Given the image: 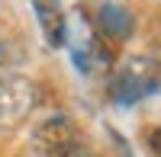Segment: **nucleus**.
Wrapping results in <instances>:
<instances>
[{
	"instance_id": "obj_2",
	"label": "nucleus",
	"mask_w": 161,
	"mask_h": 157,
	"mask_svg": "<svg viewBox=\"0 0 161 157\" xmlns=\"http://www.w3.org/2000/svg\"><path fill=\"white\" fill-rule=\"evenodd\" d=\"M39 87L26 74H0V132H13L32 115Z\"/></svg>"
},
{
	"instance_id": "obj_7",
	"label": "nucleus",
	"mask_w": 161,
	"mask_h": 157,
	"mask_svg": "<svg viewBox=\"0 0 161 157\" xmlns=\"http://www.w3.org/2000/svg\"><path fill=\"white\" fill-rule=\"evenodd\" d=\"M145 148H148L155 157H161V125L158 128H148V135H145Z\"/></svg>"
},
{
	"instance_id": "obj_8",
	"label": "nucleus",
	"mask_w": 161,
	"mask_h": 157,
	"mask_svg": "<svg viewBox=\"0 0 161 157\" xmlns=\"http://www.w3.org/2000/svg\"><path fill=\"white\" fill-rule=\"evenodd\" d=\"M3 64H7V45L0 42V68H3Z\"/></svg>"
},
{
	"instance_id": "obj_4",
	"label": "nucleus",
	"mask_w": 161,
	"mask_h": 157,
	"mask_svg": "<svg viewBox=\"0 0 161 157\" xmlns=\"http://www.w3.org/2000/svg\"><path fill=\"white\" fill-rule=\"evenodd\" d=\"M93 26H97V32L106 38V42H123V38H129L136 32V16H132L129 7L113 3V0H103L97 7Z\"/></svg>"
},
{
	"instance_id": "obj_6",
	"label": "nucleus",
	"mask_w": 161,
	"mask_h": 157,
	"mask_svg": "<svg viewBox=\"0 0 161 157\" xmlns=\"http://www.w3.org/2000/svg\"><path fill=\"white\" fill-rule=\"evenodd\" d=\"M52 157H93V151H90V144H87V141L80 138V141H74L71 148H64V151L52 154Z\"/></svg>"
},
{
	"instance_id": "obj_5",
	"label": "nucleus",
	"mask_w": 161,
	"mask_h": 157,
	"mask_svg": "<svg viewBox=\"0 0 161 157\" xmlns=\"http://www.w3.org/2000/svg\"><path fill=\"white\" fill-rule=\"evenodd\" d=\"M32 10H36V19L42 26V35L52 48H61L68 45V16L58 0H32Z\"/></svg>"
},
{
	"instance_id": "obj_3",
	"label": "nucleus",
	"mask_w": 161,
	"mask_h": 157,
	"mask_svg": "<svg viewBox=\"0 0 161 157\" xmlns=\"http://www.w3.org/2000/svg\"><path fill=\"white\" fill-rule=\"evenodd\" d=\"M74 141H80L77 122L71 119V115H64V112H55V115H48V119H42L36 125V132H32V151L39 157H52V154H58L64 148H71Z\"/></svg>"
},
{
	"instance_id": "obj_1",
	"label": "nucleus",
	"mask_w": 161,
	"mask_h": 157,
	"mask_svg": "<svg viewBox=\"0 0 161 157\" xmlns=\"http://www.w3.org/2000/svg\"><path fill=\"white\" fill-rule=\"evenodd\" d=\"M161 90V64L148 55L126 58L110 77V99L116 106H132Z\"/></svg>"
}]
</instances>
